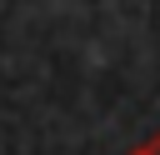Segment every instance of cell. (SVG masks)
Listing matches in <instances>:
<instances>
[{
	"mask_svg": "<svg viewBox=\"0 0 160 155\" xmlns=\"http://www.w3.org/2000/svg\"><path fill=\"white\" fill-rule=\"evenodd\" d=\"M135 155H160V135H150V140H145V145H140Z\"/></svg>",
	"mask_w": 160,
	"mask_h": 155,
	"instance_id": "obj_1",
	"label": "cell"
},
{
	"mask_svg": "<svg viewBox=\"0 0 160 155\" xmlns=\"http://www.w3.org/2000/svg\"><path fill=\"white\" fill-rule=\"evenodd\" d=\"M130 155H135V150H130Z\"/></svg>",
	"mask_w": 160,
	"mask_h": 155,
	"instance_id": "obj_2",
	"label": "cell"
}]
</instances>
